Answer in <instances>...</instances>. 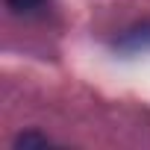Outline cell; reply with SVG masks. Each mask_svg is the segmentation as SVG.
I'll return each instance as SVG.
<instances>
[{
  "label": "cell",
  "mask_w": 150,
  "mask_h": 150,
  "mask_svg": "<svg viewBox=\"0 0 150 150\" xmlns=\"http://www.w3.org/2000/svg\"><path fill=\"white\" fill-rule=\"evenodd\" d=\"M9 3V9H15V12H33L35 6H41V0H6Z\"/></svg>",
  "instance_id": "cell-1"
},
{
  "label": "cell",
  "mask_w": 150,
  "mask_h": 150,
  "mask_svg": "<svg viewBox=\"0 0 150 150\" xmlns=\"http://www.w3.org/2000/svg\"><path fill=\"white\" fill-rule=\"evenodd\" d=\"M15 144H18V147H30V144H47V138H44V135H35V132H27V135H21Z\"/></svg>",
  "instance_id": "cell-2"
}]
</instances>
